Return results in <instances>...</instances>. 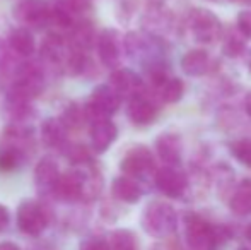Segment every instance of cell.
<instances>
[{"label": "cell", "mask_w": 251, "mask_h": 250, "mask_svg": "<svg viewBox=\"0 0 251 250\" xmlns=\"http://www.w3.org/2000/svg\"><path fill=\"white\" fill-rule=\"evenodd\" d=\"M111 195L115 197L116 200L125 204H135L142 199L144 195V189L140 185L139 180L130 177H116L111 184Z\"/></svg>", "instance_id": "cell-17"}, {"label": "cell", "mask_w": 251, "mask_h": 250, "mask_svg": "<svg viewBox=\"0 0 251 250\" xmlns=\"http://www.w3.org/2000/svg\"><path fill=\"white\" fill-rule=\"evenodd\" d=\"M185 237L188 250H217L229 233H226V228L214 226L199 214L190 213L185 216Z\"/></svg>", "instance_id": "cell-1"}, {"label": "cell", "mask_w": 251, "mask_h": 250, "mask_svg": "<svg viewBox=\"0 0 251 250\" xmlns=\"http://www.w3.org/2000/svg\"><path fill=\"white\" fill-rule=\"evenodd\" d=\"M109 86L122 100L128 101L130 98L146 91L144 79L132 69H115L109 76Z\"/></svg>", "instance_id": "cell-12"}, {"label": "cell", "mask_w": 251, "mask_h": 250, "mask_svg": "<svg viewBox=\"0 0 251 250\" xmlns=\"http://www.w3.org/2000/svg\"><path fill=\"white\" fill-rule=\"evenodd\" d=\"M7 47L12 54L19 55V57H31L36 50V41L27 28H17L9 34Z\"/></svg>", "instance_id": "cell-20"}, {"label": "cell", "mask_w": 251, "mask_h": 250, "mask_svg": "<svg viewBox=\"0 0 251 250\" xmlns=\"http://www.w3.org/2000/svg\"><path fill=\"white\" fill-rule=\"evenodd\" d=\"M40 134H41V140H43L45 146L51 147V149H60L63 151L67 142V127L63 125V122L60 118H55V117H50L41 124V129H40Z\"/></svg>", "instance_id": "cell-18"}, {"label": "cell", "mask_w": 251, "mask_h": 250, "mask_svg": "<svg viewBox=\"0 0 251 250\" xmlns=\"http://www.w3.org/2000/svg\"><path fill=\"white\" fill-rule=\"evenodd\" d=\"M229 207L236 216H250L251 214V180H241L234 185L229 195Z\"/></svg>", "instance_id": "cell-19"}, {"label": "cell", "mask_w": 251, "mask_h": 250, "mask_svg": "<svg viewBox=\"0 0 251 250\" xmlns=\"http://www.w3.org/2000/svg\"><path fill=\"white\" fill-rule=\"evenodd\" d=\"M16 220L19 230L29 237H40L50 223L48 211L36 200H23L17 207Z\"/></svg>", "instance_id": "cell-7"}, {"label": "cell", "mask_w": 251, "mask_h": 250, "mask_svg": "<svg viewBox=\"0 0 251 250\" xmlns=\"http://www.w3.org/2000/svg\"><path fill=\"white\" fill-rule=\"evenodd\" d=\"M120 170L125 177L135 178V180H144L147 177H154L155 158L152 151L144 144H135L128 147L120 161Z\"/></svg>", "instance_id": "cell-5"}, {"label": "cell", "mask_w": 251, "mask_h": 250, "mask_svg": "<svg viewBox=\"0 0 251 250\" xmlns=\"http://www.w3.org/2000/svg\"><path fill=\"white\" fill-rule=\"evenodd\" d=\"M120 105L122 98L113 91V87L109 84H100L93 89L89 101L84 107L86 118L89 124L98 118H111L120 110Z\"/></svg>", "instance_id": "cell-6"}, {"label": "cell", "mask_w": 251, "mask_h": 250, "mask_svg": "<svg viewBox=\"0 0 251 250\" xmlns=\"http://www.w3.org/2000/svg\"><path fill=\"white\" fill-rule=\"evenodd\" d=\"M212 180H214L215 187H217V192L224 194V192H232V189H234V173H232V170L229 167H226V165H217V167L214 168V177H212Z\"/></svg>", "instance_id": "cell-25"}, {"label": "cell", "mask_w": 251, "mask_h": 250, "mask_svg": "<svg viewBox=\"0 0 251 250\" xmlns=\"http://www.w3.org/2000/svg\"><path fill=\"white\" fill-rule=\"evenodd\" d=\"M239 250H250L248 247H241V249H239Z\"/></svg>", "instance_id": "cell-40"}, {"label": "cell", "mask_w": 251, "mask_h": 250, "mask_svg": "<svg viewBox=\"0 0 251 250\" xmlns=\"http://www.w3.org/2000/svg\"><path fill=\"white\" fill-rule=\"evenodd\" d=\"M229 151L241 165L251 170V140L250 139H236L229 144Z\"/></svg>", "instance_id": "cell-27"}, {"label": "cell", "mask_w": 251, "mask_h": 250, "mask_svg": "<svg viewBox=\"0 0 251 250\" xmlns=\"http://www.w3.org/2000/svg\"><path fill=\"white\" fill-rule=\"evenodd\" d=\"M96 50L101 63L108 69H120L123 52V40L116 29H102L96 38Z\"/></svg>", "instance_id": "cell-10"}, {"label": "cell", "mask_w": 251, "mask_h": 250, "mask_svg": "<svg viewBox=\"0 0 251 250\" xmlns=\"http://www.w3.org/2000/svg\"><path fill=\"white\" fill-rule=\"evenodd\" d=\"M186 28L195 41L203 45L214 43L221 40L224 28L217 16L208 9H193L188 12L186 17Z\"/></svg>", "instance_id": "cell-4"}, {"label": "cell", "mask_w": 251, "mask_h": 250, "mask_svg": "<svg viewBox=\"0 0 251 250\" xmlns=\"http://www.w3.org/2000/svg\"><path fill=\"white\" fill-rule=\"evenodd\" d=\"M246 238H248V240L251 242V224L248 228H246Z\"/></svg>", "instance_id": "cell-38"}, {"label": "cell", "mask_w": 251, "mask_h": 250, "mask_svg": "<svg viewBox=\"0 0 251 250\" xmlns=\"http://www.w3.org/2000/svg\"><path fill=\"white\" fill-rule=\"evenodd\" d=\"M154 185L162 195L171 197V199H179L185 195L188 189V177L179 167H166L157 168L154 171Z\"/></svg>", "instance_id": "cell-9"}, {"label": "cell", "mask_w": 251, "mask_h": 250, "mask_svg": "<svg viewBox=\"0 0 251 250\" xmlns=\"http://www.w3.org/2000/svg\"><path fill=\"white\" fill-rule=\"evenodd\" d=\"M79 250H109L108 240L101 237H87L80 242Z\"/></svg>", "instance_id": "cell-30"}, {"label": "cell", "mask_w": 251, "mask_h": 250, "mask_svg": "<svg viewBox=\"0 0 251 250\" xmlns=\"http://www.w3.org/2000/svg\"><path fill=\"white\" fill-rule=\"evenodd\" d=\"M10 223V213L3 204H0V231H5Z\"/></svg>", "instance_id": "cell-34"}, {"label": "cell", "mask_w": 251, "mask_h": 250, "mask_svg": "<svg viewBox=\"0 0 251 250\" xmlns=\"http://www.w3.org/2000/svg\"><path fill=\"white\" fill-rule=\"evenodd\" d=\"M26 156L9 146H0V171H12L24 163Z\"/></svg>", "instance_id": "cell-24"}, {"label": "cell", "mask_w": 251, "mask_h": 250, "mask_svg": "<svg viewBox=\"0 0 251 250\" xmlns=\"http://www.w3.org/2000/svg\"><path fill=\"white\" fill-rule=\"evenodd\" d=\"M151 250H183V247L176 238L168 237V238H164V240L159 242V244L152 245Z\"/></svg>", "instance_id": "cell-33"}, {"label": "cell", "mask_w": 251, "mask_h": 250, "mask_svg": "<svg viewBox=\"0 0 251 250\" xmlns=\"http://www.w3.org/2000/svg\"><path fill=\"white\" fill-rule=\"evenodd\" d=\"M140 0H118L116 3V17L120 23L126 24L133 16H135L137 9H139Z\"/></svg>", "instance_id": "cell-29"}, {"label": "cell", "mask_w": 251, "mask_h": 250, "mask_svg": "<svg viewBox=\"0 0 251 250\" xmlns=\"http://www.w3.org/2000/svg\"><path fill=\"white\" fill-rule=\"evenodd\" d=\"M65 156L69 161L75 167H84V165H91L93 161V153L87 149L84 144H67L65 146Z\"/></svg>", "instance_id": "cell-26"}, {"label": "cell", "mask_w": 251, "mask_h": 250, "mask_svg": "<svg viewBox=\"0 0 251 250\" xmlns=\"http://www.w3.org/2000/svg\"><path fill=\"white\" fill-rule=\"evenodd\" d=\"M108 245L109 250H139L137 235L126 228H118V230L111 231L108 238Z\"/></svg>", "instance_id": "cell-23"}, {"label": "cell", "mask_w": 251, "mask_h": 250, "mask_svg": "<svg viewBox=\"0 0 251 250\" xmlns=\"http://www.w3.org/2000/svg\"><path fill=\"white\" fill-rule=\"evenodd\" d=\"M50 12L51 5L48 0H21L12 10L17 23L27 26V29H43L45 26H50Z\"/></svg>", "instance_id": "cell-8"}, {"label": "cell", "mask_w": 251, "mask_h": 250, "mask_svg": "<svg viewBox=\"0 0 251 250\" xmlns=\"http://www.w3.org/2000/svg\"><path fill=\"white\" fill-rule=\"evenodd\" d=\"M10 62H12V58H10V50L5 41L0 38V79L10 70Z\"/></svg>", "instance_id": "cell-32"}, {"label": "cell", "mask_w": 251, "mask_h": 250, "mask_svg": "<svg viewBox=\"0 0 251 250\" xmlns=\"http://www.w3.org/2000/svg\"><path fill=\"white\" fill-rule=\"evenodd\" d=\"M0 250H21V249L16 244H12V242H3V244H0Z\"/></svg>", "instance_id": "cell-37"}, {"label": "cell", "mask_w": 251, "mask_h": 250, "mask_svg": "<svg viewBox=\"0 0 251 250\" xmlns=\"http://www.w3.org/2000/svg\"><path fill=\"white\" fill-rule=\"evenodd\" d=\"M56 5L62 7L63 10H67L72 17L84 16V14L93 9L91 0H56Z\"/></svg>", "instance_id": "cell-28"}, {"label": "cell", "mask_w": 251, "mask_h": 250, "mask_svg": "<svg viewBox=\"0 0 251 250\" xmlns=\"http://www.w3.org/2000/svg\"><path fill=\"white\" fill-rule=\"evenodd\" d=\"M60 175H62L60 168L53 158L47 156L40 160V163L34 168V184H36L38 192L43 195H53Z\"/></svg>", "instance_id": "cell-15"}, {"label": "cell", "mask_w": 251, "mask_h": 250, "mask_svg": "<svg viewBox=\"0 0 251 250\" xmlns=\"http://www.w3.org/2000/svg\"><path fill=\"white\" fill-rule=\"evenodd\" d=\"M159 113V105L155 101V96H152L147 91L130 98L126 103V115L130 122L137 127H147L154 124Z\"/></svg>", "instance_id": "cell-11"}, {"label": "cell", "mask_w": 251, "mask_h": 250, "mask_svg": "<svg viewBox=\"0 0 251 250\" xmlns=\"http://www.w3.org/2000/svg\"><path fill=\"white\" fill-rule=\"evenodd\" d=\"M243 107H245V113L248 115V118L251 120V91L245 96V100H243Z\"/></svg>", "instance_id": "cell-35"}, {"label": "cell", "mask_w": 251, "mask_h": 250, "mask_svg": "<svg viewBox=\"0 0 251 250\" xmlns=\"http://www.w3.org/2000/svg\"><path fill=\"white\" fill-rule=\"evenodd\" d=\"M236 2H243V3H251V0H236Z\"/></svg>", "instance_id": "cell-39"}, {"label": "cell", "mask_w": 251, "mask_h": 250, "mask_svg": "<svg viewBox=\"0 0 251 250\" xmlns=\"http://www.w3.org/2000/svg\"><path fill=\"white\" fill-rule=\"evenodd\" d=\"M164 7V0H147V9H159Z\"/></svg>", "instance_id": "cell-36"}, {"label": "cell", "mask_w": 251, "mask_h": 250, "mask_svg": "<svg viewBox=\"0 0 251 250\" xmlns=\"http://www.w3.org/2000/svg\"><path fill=\"white\" fill-rule=\"evenodd\" d=\"M154 91H155L154 96L157 100H161L162 103L175 105L178 101H181L183 94H185V84H183V81L179 77L168 76Z\"/></svg>", "instance_id": "cell-21"}, {"label": "cell", "mask_w": 251, "mask_h": 250, "mask_svg": "<svg viewBox=\"0 0 251 250\" xmlns=\"http://www.w3.org/2000/svg\"><path fill=\"white\" fill-rule=\"evenodd\" d=\"M155 153L162 163L169 167H179L183 158V142L181 137L175 132H162L155 139Z\"/></svg>", "instance_id": "cell-14"}, {"label": "cell", "mask_w": 251, "mask_h": 250, "mask_svg": "<svg viewBox=\"0 0 251 250\" xmlns=\"http://www.w3.org/2000/svg\"><path fill=\"white\" fill-rule=\"evenodd\" d=\"M45 89V69L38 62L23 63L17 69L7 96L21 101H33Z\"/></svg>", "instance_id": "cell-3"}, {"label": "cell", "mask_w": 251, "mask_h": 250, "mask_svg": "<svg viewBox=\"0 0 251 250\" xmlns=\"http://www.w3.org/2000/svg\"><path fill=\"white\" fill-rule=\"evenodd\" d=\"M142 228L152 238L164 240L173 237L178 226V214L175 207L162 200H154L144 209L142 213Z\"/></svg>", "instance_id": "cell-2"}, {"label": "cell", "mask_w": 251, "mask_h": 250, "mask_svg": "<svg viewBox=\"0 0 251 250\" xmlns=\"http://www.w3.org/2000/svg\"><path fill=\"white\" fill-rule=\"evenodd\" d=\"M222 54L226 55V57L229 58H238L241 57L243 54H245L246 50V38L243 36L241 33H239L238 29H229L227 33H222Z\"/></svg>", "instance_id": "cell-22"}, {"label": "cell", "mask_w": 251, "mask_h": 250, "mask_svg": "<svg viewBox=\"0 0 251 250\" xmlns=\"http://www.w3.org/2000/svg\"><path fill=\"white\" fill-rule=\"evenodd\" d=\"M181 69L190 77H203L214 70V62L203 48H193L181 57Z\"/></svg>", "instance_id": "cell-16"}, {"label": "cell", "mask_w": 251, "mask_h": 250, "mask_svg": "<svg viewBox=\"0 0 251 250\" xmlns=\"http://www.w3.org/2000/svg\"><path fill=\"white\" fill-rule=\"evenodd\" d=\"M250 72H251V62H250Z\"/></svg>", "instance_id": "cell-41"}, {"label": "cell", "mask_w": 251, "mask_h": 250, "mask_svg": "<svg viewBox=\"0 0 251 250\" xmlns=\"http://www.w3.org/2000/svg\"><path fill=\"white\" fill-rule=\"evenodd\" d=\"M89 136L94 153H106L118 137V127L111 118H98L89 124Z\"/></svg>", "instance_id": "cell-13"}, {"label": "cell", "mask_w": 251, "mask_h": 250, "mask_svg": "<svg viewBox=\"0 0 251 250\" xmlns=\"http://www.w3.org/2000/svg\"><path fill=\"white\" fill-rule=\"evenodd\" d=\"M236 29H238L246 40H251V10H245V12L239 14Z\"/></svg>", "instance_id": "cell-31"}]
</instances>
